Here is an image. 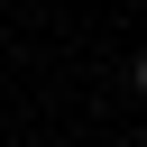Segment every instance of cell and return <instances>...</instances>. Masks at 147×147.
<instances>
[{"mask_svg": "<svg viewBox=\"0 0 147 147\" xmlns=\"http://www.w3.org/2000/svg\"><path fill=\"white\" fill-rule=\"evenodd\" d=\"M138 92H147V55H138Z\"/></svg>", "mask_w": 147, "mask_h": 147, "instance_id": "obj_1", "label": "cell"}]
</instances>
